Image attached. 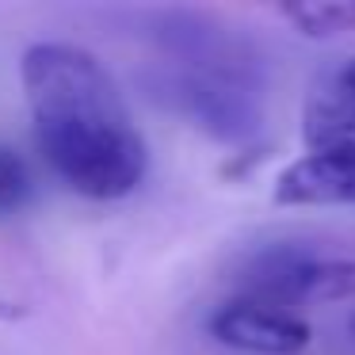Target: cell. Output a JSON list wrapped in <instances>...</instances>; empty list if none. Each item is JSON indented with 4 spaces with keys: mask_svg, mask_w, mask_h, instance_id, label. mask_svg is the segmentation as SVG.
<instances>
[{
    "mask_svg": "<svg viewBox=\"0 0 355 355\" xmlns=\"http://www.w3.org/2000/svg\"><path fill=\"white\" fill-rule=\"evenodd\" d=\"M24 309H12V306H0V317H19Z\"/></svg>",
    "mask_w": 355,
    "mask_h": 355,
    "instance_id": "10",
    "label": "cell"
},
{
    "mask_svg": "<svg viewBox=\"0 0 355 355\" xmlns=\"http://www.w3.org/2000/svg\"><path fill=\"white\" fill-rule=\"evenodd\" d=\"M141 35L153 42L157 62L180 69L225 73L268 85V62L260 46L233 24L199 8H153L141 16Z\"/></svg>",
    "mask_w": 355,
    "mask_h": 355,
    "instance_id": "4",
    "label": "cell"
},
{
    "mask_svg": "<svg viewBox=\"0 0 355 355\" xmlns=\"http://www.w3.org/2000/svg\"><path fill=\"white\" fill-rule=\"evenodd\" d=\"M355 294V260L321 256L302 245H268L233 268V298L268 302L279 309L321 306Z\"/></svg>",
    "mask_w": 355,
    "mask_h": 355,
    "instance_id": "3",
    "label": "cell"
},
{
    "mask_svg": "<svg viewBox=\"0 0 355 355\" xmlns=\"http://www.w3.org/2000/svg\"><path fill=\"white\" fill-rule=\"evenodd\" d=\"M35 199V172L24 153L0 141V218H16Z\"/></svg>",
    "mask_w": 355,
    "mask_h": 355,
    "instance_id": "9",
    "label": "cell"
},
{
    "mask_svg": "<svg viewBox=\"0 0 355 355\" xmlns=\"http://www.w3.org/2000/svg\"><path fill=\"white\" fill-rule=\"evenodd\" d=\"M279 207H355V161L306 153L275 176Z\"/></svg>",
    "mask_w": 355,
    "mask_h": 355,
    "instance_id": "7",
    "label": "cell"
},
{
    "mask_svg": "<svg viewBox=\"0 0 355 355\" xmlns=\"http://www.w3.org/2000/svg\"><path fill=\"white\" fill-rule=\"evenodd\" d=\"M35 146L80 199L115 202L141 187L149 146L111 69L77 42H35L19 58Z\"/></svg>",
    "mask_w": 355,
    "mask_h": 355,
    "instance_id": "1",
    "label": "cell"
},
{
    "mask_svg": "<svg viewBox=\"0 0 355 355\" xmlns=\"http://www.w3.org/2000/svg\"><path fill=\"white\" fill-rule=\"evenodd\" d=\"M306 153L355 161V54L329 62L302 100Z\"/></svg>",
    "mask_w": 355,
    "mask_h": 355,
    "instance_id": "6",
    "label": "cell"
},
{
    "mask_svg": "<svg viewBox=\"0 0 355 355\" xmlns=\"http://www.w3.org/2000/svg\"><path fill=\"white\" fill-rule=\"evenodd\" d=\"M279 16L306 39H340L355 31V0L347 4H286Z\"/></svg>",
    "mask_w": 355,
    "mask_h": 355,
    "instance_id": "8",
    "label": "cell"
},
{
    "mask_svg": "<svg viewBox=\"0 0 355 355\" xmlns=\"http://www.w3.org/2000/svg\"><path fill=\"white\" fill-rule=\"evenodd\" d=\"M207 332L245 355H302L313 340L306 317L252 298H225L207 317Z\"/></svg>",
    "mask_w": 355,
    "mask_h": 355,
    "instance_id": "5",
    "label": "cell"
},
{
    "mask_svg": "<svg viewBox=\"0 0 355 355\" xmlns=\"http://www.w3.org/2000/svg\"><path fill=\"white\" fill-rule=\"evenodd\" d=\"M141 92L164 107L168 115L184 119L187 126L225 146H245L263 130V92L268 85L225 73L180 69V65H149L141 73Z\"/></svg>",
    "mask_w": 355,
    "mask_h": 355,
    "instance_id": "2",
    "label": "cell"
},
{
    "mask_svg": "<svg viewBox=\"0 0 355 355\" xmlns=\"http://www.w3.org/2000/svg\"><path fill=\"white\" fill-rule=\"evenodd\" d=\"M347 329H352V340H355V313H352V321H347Z\"/></svg>",
    "mask_w": 355,
    "mask_h": 355,
    "instance_id": "11",
    "label": "cell"
}]
</instances>
